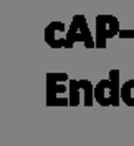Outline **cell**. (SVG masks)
<instances>
[{
  "mask_svg": "<svg viewBox=\"0 0 134 146\" xmlns=\"http://www.w3.org/2000/svg\"><path fill=\"white\" fill-rule=\"evenodd\" d=\"M121 72L113 68L109 72L108 80H99L94 85V100L101 106H119L121 101V83H119Z\"/></svg>",
  "mask_w": 134,
  "mask_h": 146,
  "instance_id": "cell-1",
  "label": "cell"
},
{
  "mask_svg": "<svg viewBox=\"0 0 134 146\" xmlns=\"http://www.w3.org/2000/svg\"><path fill=\"white\" fill-rule=\"evenodd\" d=\"M46 106H70V76L46 73Z\"/></svg>",
  "mask_w": 134,
  "mask_h": 146,
  "instance_id": "cell-2",
  "label": "cell"
},
{
  "mask_svg": "<svg viewBox=\"0 0 134 146\" xmlns=\"http://www.w3.org/2000/svg\"><path fill=\"white\" fill-rule=\"evenodd\" d=\"M121 30L119 20L111 13H99L94 18V40L96 48H106V42L113 36H117Z\"/></svg>",
  "mask_w": 134,
  "mask_h": 146,
  "instance_id": "cell-3",
  "label": "cell"
},
{
  "mask_svg": "<svg viewBox=\"0 0 134 146\" xmlns=\"http://www.w3.org/2000/svg\"><path fill=\"white\" fill-rule=\"evenodd\" d=\"M68 40L75 45L76 42H81L86 48H96V40L88 27V20L83 13H78L71 18V23L68 27Z\"/></svg>",
  "mask_w": 134,
  "mask_h": 146,
  "instance_id": "cell-4",
  "label": "cell"
},
{
  "mask_svg": "<svg viewBox=\"0 0 134 146\" xmlns=\"http://www.w3.org/2000/svg\"><path fill=\"white\" fill-rule=\"evenodd\" d=\"M94 85L89 80H70V106H93Z\"/></svg>",
  "mask_w": 134,
  "mask_h": 146,
  "instance_id": "cell-5",
  "label": "cell"
},
{
  "mask_svg": "<svg viewBox=\"0 0 134 146\" xmlns=\"http://www.w3.org/2000/svg\"><path fill=\"white\" fill-rule=\"evenodd\" d=\"M45 42L51 48H73V45L68 40V27L63 22H50L45 28Z\"/></svg>",
  "mask_w": 134,
  "mask_h": 146,
  "instance_id": "cell-6",
  "label": "cell"
},
{
  "mask_svg": "<svg viewBox=\"0 0 134 146\" xmlns=\"http://www.w3.org/2000/svg\"><path fill=\"white\" fill-rule=\"evenodd\" d=\"M121 101L126 106H134V80H127L121 85Z\"/></svg>",
  "mask_w": 134,
  "mask_h": 146,
  "instance_id": "cell-7",
  "label": "cell"
},
{
  "mask_svg": "<svg viewBox=\"0 0 134 146\" xmlns=\"http://www.w3.org/2000/svg\"><path fill=\"white\" fill-rule=\"evenodd\" d=\"M117 36H119L121 40H127V38H129V40H134V28H127V30H126V28H121L119 33H117Z\"/></svg>",
  "mask_w": 134,
  "mask_h": 146,
  "instance_id": "cell-8",
  "label": "cell"
}]
</instances>
